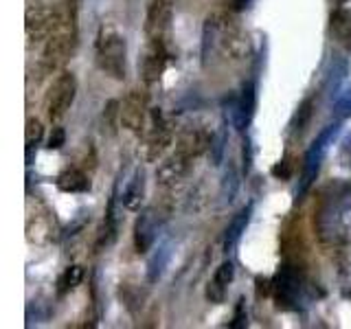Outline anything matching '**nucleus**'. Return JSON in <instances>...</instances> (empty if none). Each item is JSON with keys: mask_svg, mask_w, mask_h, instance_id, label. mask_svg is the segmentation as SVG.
Returning a JSON list of instances; mask_svg holds the SVG:
<instances>
[{"mask_svg": "<svg viewBox=\"0 0 351 329\" xmlns=\"http://www.w3.org/2000/svg\"><path fill=\"white\" fill-rule=\"evenodd\" d=\"M217 53L222 60L239 62L246 55V38L228 14H213L204 25V62Z\"/></svg>", "mask_w": 351, "mask_h": 329, "instance_id": "nucleus-1", "label": "nucleus"}, {"mask_svg": "<svg viewBox=\"0 0 351 329\" xmlns=\"http://www.w3.org/2000/svg\"><path fill=\"white\" fill-rule=\"evenodd\" d=\"M97 66L108 77L117 82H123L128 75V44L125 38L114 27H101L95 42Z\"/></svg>", "mask_w": 351, "mask_h": 329, "instance_id": "nucleus-2", "label": "nucleus"}, {"mask_svg": "<svg viewBox=\"0 0 351 329\" xmlns=\"http://www.w3.org/2000/svg\"><path fill=\"white\" fill-rule=\"evenodd\" d=\"M75 44H77V22H73L69 14H64L58 29L44 42L42 58H40V73L51 75L58 69H62L73 55Z\"/></svg>", "mask_w": 351, "mask_h": 329, "instance_id": "nucleus-3", "label": "nucleus"}, {"mask_svg": "<svg viewBox=\"0 0 351 329\" xmlns=\"http://www.w3.org/2000/svg\"><path fill=\"white\" fill-rule=\"evenodd\" d=\"M340 132V123H334V125H327L318 138L312 143V147L305 151V158H303V171H301V184L299 189H296V197H303L307 191H310V186L314 184V180L318 178V171H321V164L327 156L329 147H332L334 138L338 136Z\"/></svg>", "mask_w": 351, "mask_h": 329, "instance_id": "nucleus-4", "label": "nucleus"}, {"mask_svg": "<svg viewBox=\"0 0 351 329\" xmlns=\"http://www.w3.org/2000/svg\"><path fill=\"white\" fill-rule=\"evenodd\" d=\"M64 14L58 11L51 5L44 3H29L27 11H25V31H27V44L33 47V44L47 42L51 33L58 29V25L62 22Z\"/></svg>", "mask_w": 351, "mask_h": 329, "instance_id": "nucleus-5", "label": "nucleus"}, {"mask_svg": "<svg viewBox=\"0 0 351 329\" xmlns=\"http://www.w3.org/2000/svg\"><path fill=\"white\" fill-rule=\"evenodd\" d=\"M171 125L162 119L160 112H152V117L147 119V125L143 130V141L138 147V156L145 162H154L158 160L165 149L171 145Z\"/></svg>", "mask_w": 351, "mask_h": 329, "instance_id": "nucleus-6", "label": "nucleus"}, {"mask_svg": "<svg viewBox=\"0 0 351 329\" xmlns=\"http://www.w3.org/2000/svg\"><path fill=\"white\" fill-rule=\"evenodd\" d=\"M77 95V80L75 75L64 71L53 80V84L49 86L47 97H44V110L51 121H60L66 112L71 110L73 101Z\"/></svg>", "mask_w": 351, "mask_h": 329, "instance_id": "nucleus-7", "label": "nucleus"}, {"mask_svg": "<svg viewBox=\"0 0 351 329\" xmlns=\"http://www.w3.org/2000/svg\"><path fill=\"white\" fill-rule=\"evenodd\" d=\"M119 123L130 132H143L147 125V95L145 90H130L119 108Z\"/></svg>", "mask_w": 351, "mask_h": 329, "instance_id": "nucleus-8", "label": "nucleus"}, {"mask_svg": "<svg viewBox=\"0 0 351 329\" xmlns=\"http://www.w3.org/2000/svg\"><path fill=\"white\" fill-rule=\"evenodd\" d=\"M167 62H169V51H167L165 40H147V47L138 60L141 80L145 84L158 82L165 69H167Z\"/></svg>", "mask_w": 351, "mask_h": 329, "instance_id": "nucleus-9", "label": "nucleus"}, {"mask_svg": "<svg viewBox=\"0 0 351 329\" xmlns=\"http://www.w3.org/2000/svg\"><path fill=\"white\" fill-rule=\"evenodd\" d=\"M171 22L169 0H152L145 16V36L147 40H165Z\"/></svg>", "mask_w": 351, "mask_h": 329, "instance_id": "nucleus-10", "label": "nucleus"}, {"mask_svg": "<svg viewBox=\"0 0 351 329\" xmlns=\"http://www.w3.org/2000/svg\"><path fill=\"white\" fill-rule=\"evenodd\" d=\"M158 235V215L154 208L143 211L134 224V248L136 252H147Z\"/></svg>", "mask_w": 351, "mask_h": 329, "instance_id": "nucleus-11", "label": "nucleus"}, {"mask_svg": "<svg viewBox=\"0 0 351 329\" xmlns=\"http://www.w3.org/2000/svg\"><path fill=\"white\" fill-rule=\"evenodd\" d=\"M191 162L193 160L189 156H184V154H180L178 149H176L171 156H167L158 164L156 180L160 184H176L186 175V171H189V167H191Z\"/></svg>", "mask_w": 351, "mask_h": 329, "instance_id": "nucleus-12", "label": "nucleus"}, {"mask_svg": "<svg viewBox=\"0 0 351 329\" xmlns=\"http://www.w3.org/2000/svg\"><path fill=\"white\" fill-rule=\"evenodd\" d=\"M55 184L64 193H86L90 189V173L82 167H69L58 175Z\"/></svg>", "mask_w": 351, "mask_h": 329, "instance_id": "nucleus-13", "label": "nucleus"}, {"mask_svg": "<svg viewBox=\"0 0 351 329\" xmlns=\"http://www.w3.org/2000/svg\"><path fill=\"white\" fill-rule=\"evenodd\" d=\"M233 114H235V123L239 127H246L250 123L252 114H255V86H252L250 82L241 88V95L235 103Z\"/></svg>", "mask_w": 351, "mask_h": 329, "instance_id": "nucleus-14", "label": "nucleus"}, {"mask_svg": "<svg viewBox=\"0 0 351 329\" xmlns=\"http://www.w3.org/2000/svg\"><path fill=\"white\" fill-rule=\"evenodd\" d=\"M329 29H332V36L340 47L351 51V11L336 9L332 14V25H329Z\"/></svg>", "mask_w": 351, "mask_h": 329, "instance_id": "nucleus-15", "label": "nucleus"}, {"mask_svg": "<svg viewBox=\"0 0 351 329\" xmlns=\"http://www.w3.org/2000/svg\"><path fill=\"white\" fill-rule=\"evenodd\" d=\"M250 215H252V202L248 206H244L241 211L230 219V224L226 228V239H224V250L230 252L235 246H237V241L241 237V233L246 230L248 222H250Z\"/></svg>", "mask_w": 351, "mask_h": 329, "instance_id": "nucleus-16", "label": "nucleus"}, {"mask_svg": "<svg viewBox=\"0 0 351 329\" xmlns=\"http://www.w3.org/2000/svg\"><path fill=\"white\" fill-rule=\"evenodd\" d=\"M143 193H145V173L138 169L134 173V178H132L125 186V193H123L125 208H130V211H138L141 202H143Z\"/></svg>", "mask_w": 351, "mask_h": 329, "instance_id": "nucleus-17", "label": "nucleus"}, {"mask_svg": "<svg viewBox=\"0 0 351 329\" xmlns=\"http://www.w3.org/2000/svg\"><path fill=\"white\" fill-rule=\"evenodd\" d=\"M312 110H314V99L312 97H307L305 101L299 106V110H296V114L292 119V134L294 136H301L303 132L307 130V125H310V119H312Z\"/></svg>", "mask_w": 351, "mask_h": 329, "instance_id": "nucleus-18", "label": "nucleus"}, {"mask_svg": "<svg viewBox=\"0 0 351 329\" xmlns=\"http://www.w3.org/2000/svg\"><path fill=\"white\" fill-rule=\"evenodd\" d=\"M82 281H84V268H82V266H69V268H66V270L62 272V277L58 279V292H60V294L71 292V290H75Z\"/></svg>", "mask_w": 351, "mask_h": 329, "instance_id": "nucleus-19", "label": "nucleus"}, {"mask_svg": "<svg viewBox=\"0 0 351 329\" xmlns=\"http://www.w3.org/2000/svg\"><path fill=\"white\" fill-rule=\"evenodd\" d=\"M42 134H44L42 121H40V119H29V121H27V127H25V143H27V160H29V164H31L33 147H38V145H40Z\"/></svg>", "mask_w": 351, "mask_h": 329, "instance_id": "nucleus-20", "label": "nucleus"}, {"mask_svg": "<svg viewBox=\"0 0 351 329\" xmlns=\"http://www.w3.org/2000/svg\"><path fill=\"white\" fill-rule=\"evenodd\" d=\"M167 259H169V246H162L149 261V281H156L160 277V272L165 268V263H167Z\"/></svg>", "mask_w": 351, "mask_h": 329, "instance_id": "nucleus-21", "label": "nucleus"}, {"mask_svg": "<svg viewBox=\"0 0 351 329\" xmlns=\"http://www.w3.org/2000/svg\"><path fill=\"white\" fill-rule=\"evenodd\" d=\"M213 279L219 283V285H226L235 279V266H233V261H224V263H219V268L215 270V274H213Z\"/></svg>", "mask_w": 351, "mask_h": 329, "instance_id": "nucleus-22", "label": "nucleus"}, {"mask_svg": "<svg viewBox=\"0 0 351 329\" xmlns=\"http://www.w3.org/2000/svg\"><path fill=\"white\" fill-rule=\"evenodd\" d=\"M334 112L340 114V117H351V88H349V90H345L343 95H340V97L336 99Z\"/></svg>", "mask_w": 351, "mask_h": 329, "instance_id": "nucleus-23", "label": "nucleus"}, {"mask_svg": "<svg viewBox=\"0 0 351 329\" xmlns=\"http://www.w3.org/2000/svg\"><path fill=\"white\" fill-rule=\"evenodd\" d=\"M224 294H226L224 285H219L215 279L208 281V285H206V299L208 301H211V303H222L224 301Z\"/></svg>", "mask_w": 351, "mask_h": 329, "instance_id": "nucleus-24", "label": "nucleus"}, {"mask_svg": "<svg viewBox=\"0 0 351 329\" xmlns=\"http://www.w3.org/2000/svg\"><path fill=\"white\" fill-rule=\"evenodd\" d=\"M119 108H121V101H108L104 108V121L110 130H114V119L119 121Z\"/></svg>", "mask_w": 351, "mask_h": 329, "instance_id": "nucleus-25", "label": "nucleus"}, {"mask_svg": "<svg viewBox=\"0 0 351 329\" xmlns=\"http://www.w3.org/2000/svg\"><path fill=\"white\" fill-rule=\"evenodd\" d=\"M292 171H294V162H292V158L290 156H285L277 167L272 169V173L277 175V178H281V180H288L290 175H292Z\"/></svg>", "mask_w": 351, "mask_h": 329, "instance_id": "nucleus-26", "label": "nucleus"}, {"mask_svg": "<svg viewBox=\"0 0 351 329\" xmlns=\"http://www.w3.org/2000/svg\"><path fill=\"white\" fill-rule=\"evenodd\" d=\"M64 141H66V134H64V130L62 127H53V134L49 138V147L51 149H60L64 145Z\"/></svg>", "mask_w": 351, "mask_h": 329, "instance_id": "nucleus-27", "label": "nucleus"}, {"mask_svg": "<svg viewBox=\"0 0 351 329\" xmlns=\"http://www.w3.org/2000/svg\"><path fill=\"white\" fill-rule=\"evenodd\" d=\"M246 325V312H244V301H239L237 307H235V316H233V323H230V327H244Z\"/></svg>", "mask_w": 351, "mask_h": 329, "instance_id": "nucleus-28", "label": "nucleus"}, {"mask_svg": "<svg viewBox=\"0 0 351 329\" xmlns=\"http://www.w3.org/2000/svg\"><path fill=\"white\" fill-rule=\"evenodd\" d=\"M80 5L82 0H66V14L73 22H77V16H80Z\"/></svg>", "mask_w": 351, "mask_h": 329, "instance_id": "nucleus-29", "label": "nucleus"}]
</instances>
